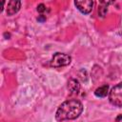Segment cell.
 <instances>
[{
	"label": "cell",
	"instance_id": "obj_5",
	"mask_svg": "<svg viewBox=\"0 0 122 122\" xmlns=\"http://www.w3.org/2000/svg\"><path fill=\"white\" fill-rule=\"evenodd\" d=\"M21 7V2L20 1H15V0H11L8 3V7H7V14L9 16H11L13 14H15Z\"/></svg>",
	"mask_w": 122,
	"mask_h": 122
},
{
	"label": "cell",
	"instance_id": "obj_6",
	"mask_svg": "<svg viewBox=\"0 0 122 122\" xmlns=\"http://www.w3.org/2000/svg\"><path fill=\"white\" fill-rule=\"evenodd\" d=\"M68 90L71 94H77L80 90V84L77 79L71 78L68 82Z\"/></svg>",
	"mask_w": 122,
	"mask_h": 122
},
{
	"label": "cell",
	"instance_id": "obj_1",
	"mask_svg": "<svg viewBox=\"0 0 122 122\" xmlns=\"http://www.w3.org/2000/svg\"><path fill=\"white\" fill-rule=\"evenodd\" d=\"M83 112V104L77 99H69L63 102L55 112V119L59 122L77 118Z\"/></svg>",
	"mask_w": 122,
	"mask_h": 122
},
{
	"label": "cell",
	"instance_id": "obj_9",
	"mask_svg": "<svg viewBox=\"0 0 122 122\" xmlns=\"http://www.w3.org/2000/svg\"><path fill=\"white\" fill-rule=\"evenodd\" d=\"M37 11L38 12H40L41 14H44V12H46V11H49V9L44 5V4H39L38 6H37Z\"/></svg>",
	"mask_w": 122,
	"mask_h": 122
},
{
	"label": "cell",
	"instance_id": "obj_10",
	"mask_svg": "<svg viewBox=\"0 0 122 122\" xmlns=\"http://www.w3.org/2000/svg\"><path fill=\"white\" fill-rule=\"evenodd\" d=\"M46 19H47V17H46V15H45V14H40V15L37 17V21H38V22H41V23L45 22V21H46Z\"/></svg>",
	"mask_w": 122,
	"mask_h": 122
},
{
	"label": "cell",
	"instance_id": "obj_4",
	"mask_svg": "<svg viewBox=\"0 0 122 122\" xmlns=\"http://www.w3.org/2000/svg\"><path fill=\"white\" fill-rule=\"evenodd\" d=\"M74 5L80 12L84 14H89L92 10L93 2L92 0H76L74 1Z\"/></svg>",
	"mask_w": 122,
	"mask_h": 122
},
{
	"label": "cell",
	"instance_id": "obj_8",
	"mask_svg": "<svg viewBox=\"0 0 122 122\" xmlns=\"http://www.w3.org/2000/svg\"><path fill=\"white\" fill-rule=\"evenodd\" d=\"M108 4L107 2H101V6L99 7L98 9V14L101 16V17H104L108 11Z\"/></svg>",
	"mask_w": 122,
	"mask_h": 122
},
{
	"label": "cell",
	"instance_id": "obj_3",
	"mask_svg": "<svg viewBox=\"0 0 122 122\" xmlns=\"http://www.w3.org/2000/svg\"><path fill=\"white\" fill-rule=\"evenodd\" d=\"M71 61V57L63 52H56L53 54L51 61V66L53 68H61L68 66Z\"/></svg>",
	"mask_w": 122,
	"mask_h": 122
},
{
	"label": "cell",
	"instance_id": "obj_2",
	"mask_svg": "<svg viewBox=\"0 0 122 122\" xmlns=\"http://www.w3.org/2000/svg\"><path fill=\"white\" fill-rule=\"evenodd\" d=\"M109 101L115 107H122V82L116 84L109 92Z\"/></svg>",
	"mask_w": 122,
	"mask_h": 122
},
{
	"label": "cell",
	"instance_id": "obj_11",
	"mask_svg": "<svg viewBox=\"0 0 122 122\" xmlns=\"http://www.w3.org/2000/svg\"><path fill=\"white\" fill-rule=\"evenodd\" d=\"M4 5H5V2H4V1H1V9H0V12L3 11V10H4Z\"/></svg>",
	"mask_w": 122,
	"mask_h": 122
},
{
	"label": "cell",
	"instance_id": "obj_7",
	"mask_svg": "<svg viewBox=\"0 0 122 122\" xmlns=\"http://www.w3.org/2000/svg\"><path fill=\"white\" fill-rule=\"evenodd\" d=\"M108 93H109V86H108L107 84L100 86L99 88H97V89L94 91V94H95V96H97V97H101V98L106 97Z\"/></svg>",
	"mask_w": 122,
	"mask_h": 122
}]
</instances>
